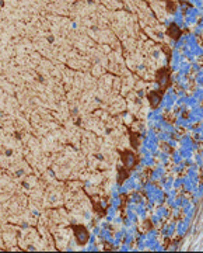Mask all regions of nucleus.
Listing matches in <instances>:
<instances>
[{
    "label": "nucleus",
    "instance_id": "nucleus-1",
    "mask_svg": "<svg viewBox=\"0 0 203 253\" xmlns=\"http://www.w3.org/2000/svg\"><path fill=\"white\" fill-rule=\"evenodd\" d=\"M73 232H74L76 241L78 245H86L88 239V231L83 225H73Z\"/></svg>",
    "mask_w": 203,
    "mask_h": 253
}]
</instances>
